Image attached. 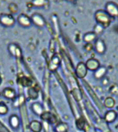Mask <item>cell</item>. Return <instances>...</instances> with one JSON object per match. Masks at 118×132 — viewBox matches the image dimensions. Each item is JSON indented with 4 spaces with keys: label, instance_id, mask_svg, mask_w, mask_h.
<instances>
[{
    "label": "cell",
    "instance_id": "5",
    "mask_svg": "<svg viewBox=\"0 0 118 132\" xmlns=\"http://www.w3.org/2000/svg\"><path fill=\"white\" fill-rule=\"evenodd\" d=\"M0 23L5 27H11L14 23V19L11 15L4 14L0 16Z\"/></svg>",
    "mask_w": 118,
    "mask_h": 132
},
{
    "label": "cell",
    "instance_id": "31",
    "mask_svg": "<svg viewBox=\"0 0 118 132\" xmlns=\"http://www.w3.org/2000/svg\"><path fill=\"white\" fill-rule=\"evenodd\" d=\"M68 1H73V0H68Z\"/></svg>",
    "mask_w": 118,
    "mask_h": 132
},
{
    "label": "cell",
    "instance_id": "1",
    "mask_svg": "<svg viewBox=\"0 0 118 132\" xmlns=\"http://www.w3.org/2000/svg\"><path fill=\"white\" fill-rule=\"evenodd\" d=\"M95 19L97 21V23L102 25L103 26H108L110 21V15L106 12L99 10L97 11L95 14Z\"/></svg>",
    "mask_w": 118,
    "mask_h": 132
},
{
    "label": "cell",
    "instance_id": "15",
    "mask_svg": "<svg viewBox=\"0 0 118 132\" xmlns=\"http://www.w3.org/2000/svg\"><path fill=\"white\" fill-rule=\"evenodd\" d=\"M117 113L114 110H110L105 114V120L107 122H113L117 118Z\"/></svg>",
    "mask_w": 118,
    "mask_h": 132
},
{
    "label": "cell",
    "instance_id": "17",
    "mask_svg": "<svg viewBox=\"0 0 118 132\" xmlns=\"http://www.w3.org/2000/svg\"><path fill=\"white\" fill-rule=\"evenodd\" d=\"M68 125L64 122H60L55 127V132H67Z\"/></svg>",
    "mask_w": 118,
    "mask_h": 132
},
{
    "label": "cell",
    "instance_id": "18",
    "mask_svg": "<svg viewBox=\"0 0 118 132\" xmlns=\"http://www.w3.org/2000/svg\"><path fill=\"white\" fill-rule=\"evenodd\" d=\"M96 38V34L95 32H89L86 34L84 37V40L85 42L87 43H91L92 41H93Z\"/></svg>",
    "mask_w": 118,
    "mask_h": 132
},
{
    "label": "cell",
    "instance_id": "9",
    "mask_svg": "<svg viewBox=\"0 0 118 132\" xmlns=\"http://www.w3.org/2000/svg\"><path fill=\"white\" fill-rule=\"evenodd\" d=\"M86 66L88 70L91 71H96L100 67L99 61L95 59H91L88 60L86 63Z\"/></svg>",
    "mask_w": 118,
    "mask_h": 132
},
{
    "label": "cell",
    "instance_id": "13",
    "mask_svg": "<svg viewBox=\"0 0 118 132\" xmlns=\"http://www.w3.org/2000/svg\"><path fill=\"white\" fill-rule=\"evenodd\" d=\"M106 45L104 42L101 39H97L95 43V50L97 51V53L103 54L106 51Z\"/></svg>",
    "mask_w": 118,
    "mask_h": 132
},
{
    "label": "cell",
    "instance_id": "11",
    "mask_svg": "<svg viewBox=\"0 0 118 132\" xmlns=\"http://www.w3.org/2000/svg\"><path fill=\"white\" fill-rule=\"evenodd\" d=\"M32 22L37 27H43L45 25V21L39 14H34L32 16Z\"/></svg>",
    "mask_w": 118,
    "mask_h": 132
},
{
    "label": "cell",
    "instance_id": "22",
    "mask_svg": "<svg viewBox=\"0 0 118 132\" xmlns=\"http://www.w3.org/2000/svg\"><path fill=\"white\" fill-rule=\"evenodd\" d=\"M33 4L34 6L41 7L47 4V0H33Z\"/></svg>",
    "mask_w": 118,
    "mask_h": 132
},
{
    "label": "cell",
    "instance_id": "29",
    "mask_svg": "<svg viewBox=\"0 0 118 132\" xmlns=\"http://www.w3.org/2000/svg\"><path fill=\"white\" fill-rule=\"evenodd\" d=\"M2 83V76H0V86H1Z\"/></svg>",
    "mask_w": 118,
    "mask_h": 132
},
{
    "label": "cell",
    "instance_id": "23",
    "mask_svg": "<svg viewBox=\"0 0 118 132\" xmlns=\"http://www.w3.org/2000/svg\"><path fill=\"white\" fill-rule=\"evenodd\" d=\"M77 127L79 129H85V121L83 119H79L77 121Z\"/></svg>",
    "mask_w": 118,
    "mask_h": 132
},
{
    "label": "cell",
    "instance_id": "10",
    "mask_svg": "<svg viewBox=\"0 0 118 132\" xmlns=\"http://www.w3.org/2000/svg\"><path fill=\"white\" fill-rule=\"evenodd\" d=\"M31 109L35 115L39 116H41V115L44 112L43 111V106L41 105V103H38V102H35V103H33L32 105H31Z\"/></svg>",
    "mask_w": 118,
    "mask_h": 132
},
{
    "label": "cell",
    "instance_id": "16",
    "mask_svg": "<svg viewBox=\"0 0 118 132\" xmlns=\"http://www.w3.org/2000/svg\"><path fill=\"white\" fill-rule=\"evenodd\" d=\"M106 72H107V70L105 67H99L95 72V78H97V79L102 78L104 76H105Z\"/></svg>",
    "mask_w": 118,
    "mask_h": 132
},
{
    "label": "cell",
    "instance_id": "8",
    "mask_svg": "<svg viewBox=\"0 0 118 132\" xmlns=\"http://www.w3.org/2000/svg\"><path fill=\"white\" fill-rule=\"evenodd\" d=\"M106 12L112 16H118V6L113 3H108L106 4Z\"/></svg>",
    "mask_w": 118,
    "mask_h": 132
},
{
    "label": "cell",
    "instance_id": "25",
    "mask_svg": "<svg viewBox=\"0 0 118 132\" xmlns=\"http://www.w3.org/2000/svg\"><path fill=\"white\" fill-rule=\"evenodd\" d=\"M52 63L54 64L55 66H57L60 63V59L57 56H53L52 58Z\"/></svg>",
    "mask_w": 118,
    "mask_h": 132
},
{
    "label": "cell",
    "instance_id": "6",
    "mask_svg": "<svg viewBox=\"0 0 118 132\" xmlns=\"http://www.w3.org/2000/svg\"><path fill=\"white\" fill-rule=\"evenodd\" d=\"M21 121L19 118L16 114H12L9 117V125L13 129H17L20 127Z\"/></svg>",
    "mask_w": 118,
    "mask_h": 132
},
{
    "label": "cell",
    "instance_id": "28",
    "mask_svg": "<svg viewBox=\"0 0 118 132\" xmlns=\"http://www.w3.org/2000/svg\"><path fill=\"white\" fill-rule=\"evenodd\" d=\"M85 49L87 51H91L93 49V45L91 43H87L86 45H85Z\"/></svg>",
    "mask_w": 118,
    "mask_h": 132
},
{
    "label": "cell",
    "instance_id": "3",
    "mask_svg": "<svg viewBox=\"0 0 118 132\" xmlns=\"http://www.w3.org/2000/svg\"><path fill=\"white\" fill-rule=\"evenodd\" d=\"M2 96L8 100L14 101L17 98L16 91L12 87H6L2 91Z\"/></svg>",
    "mask_w": 118,
    "mask_h": 132
},
{
    "label": "cell",
    "instance_id": "27",
    "mask_svg": "<svg viewBox=\"0 0 118 132\" xmlns=\"http://www.w3.org/2000/svg\"><path fill=\"white\" fill-rule=\"evenodd\" d=\"M0 132H9V131L1 122H0Z\"/></svg>",
    "mask_w": 118,
    "mask_h": 132
},
{
    "label": "cell",
    "instance_id": "20",
    "mask_svg": "<svg viewBox=\"0 0 118 132\" xmlns=\"http://www.w3.org/2000/svg\"><path fill=\"white\" fill-rule=\"evenodd\" d=\"M8 112V107L6 103L1 102L0 103V115H6Z\"/></svg>",
    "mask_w": 118,
    "mask_h": 132
},
{
    "label": "cell",
    "instance_id": "14",
    "mask_svg": "<svg viewBox=\"0 0 118 132\" xmlns=\"http://www.w3.org/2000/svg\"><path fill=\"white\" fill-rule=\"evenodd\" d=\"M18 22L21 26L24 27V28H27V27H29L31 26L32 21L27 16H25V15H23L22 14V15H20V16H19Z\"/></svg>",
    "mask_w": 118,
    "mask_h": 132
},
{
    "label": "cell",
    "instance_id": "12",
    "mask_svg": "<svg viewBox=\"0 0 118 132\" xmlns=\"http://www.w3.org/2000/svg\"><path fill=\"white\" fill-rule=\"evenodd\" d=\"M41 120H43V121L49 122L50 123L54 124L55 123L57 120H56V118L55 117V116H53L52 113H50V112H43L42 114L41 115Z\"/></svg>",
    "mask_w": 118,
    "mask_h": 132
},
{
    "label": "cell",
    "instance_id": "30",
    "mask_svg": "<svg viewBox=\"0 0 118 132\" xmlns=\"http://www.w3.org/2000/svg\"><path fill=\"white\" fill-rule=\"evenodd\" d=\"M50 132H55V131H50Z\"/></svg>",
    "mask_w": 118,
    "mask_h": 132
},
{
    "label": "cell",
    "instance_id": "7",
    "mask_svg": "<svg viewBox=\"0 0 118 132\" xmlns=\"http://www.w3.org/2000/svg\"><path fill=\"white\" fill-rule=\"evenodd\" d=\"M29 129L32 132H41L43 128V125L41 122L34 120L29 123Z\"/></svg>",
    "mask_w": 118,
    "mask_h": 132
},
{
    "label": "cell",
    "instance_id": "19",
    "mask_svg": "<svg viewBox=\"0 0 118 132\" xmlns=\"http://www.w3.org/2000/svg\"><path fill=\"white\" fill-rule=\"evenodd\" d=\"M28 94L29 98L33 100L37 99L38 97V92L34 87H30L28 89Z\"/></svg>",
    "mask_w": 118,
    "mask_h": 132
},
{
    "label": "cell",
    "instance_id": "24",
    "mask_svg": "<svg viewBox=\"0 0 118 132\" xmlns=\"http://www.w3.org/2000/svg\"><path fill=\"white\" fill-rule=\"evenodd\" d=\"M104 30V26L102 25L99 24V23H97V26H95V33L97 35V34H99L101 33Z\"/></svg>",
    "mask_w": 118,
    "mask_h": 132
},
{
    "label": "cell",
    "instance_id": "21",
    "mask_svg": "<svg viewBox=\"0 0 118 132\" xmlns=\"http://www.w3.org/2000/svg\"><path fill=\"white\" fill-rule=\"evenodd\" d=\"M104 105L108 108H112L115 105V101L110 97H108L104 101Z\"/></svg>",
    "mask_w": 118,
    "mask_h": 132
},
{
    "label": "cell",
    "instance_id": "4",
    "mask_svg": "<svg viewBox=\"0 0 118 132\" xmlns=\"http://www.w3.org/2000/svg\"><path fill=\"white\" fill-rule=\"evenodd\" d=\"M87 71H88V69L86 66V64L84 63H79L77 66L75 73H76L77 77L83 78L86 76Z\"/></svg>",
    "mask_w": 118,
    "mask_h": 132
},
{
    "label": "cell",
    "instance_id": "26",
    "mask_svg": "<svg viewBox=\"0 0 118 132\" xmlns=\"http://www.w3.org/2000/svg\"><path fill=\"white\" fill-rule=\"evenodd\" d=\"M110 92H111L113 94L117 95L118 94V86H117L116 85H114L113 86H112L111 88H110Z\"/></svg>",
    "mask_w": 118,
    "mask_h": 132
},
{
    "label": "cell",
    "instance_id": "2",
    "mask_svg": "<svg viewBox=\"0 0 118 132\" xmlns=\"http://www.w3.org/2000/svg\"><path fill=\"white\" fill-rule=\"evenodd\" d=\"M8 51L10 55L14 58H20L22 54L20 47L16 43H10L8 45Z\"/></svg>",
    "mask_w": 118,
    "mask_h": 132
}]
</instances>
